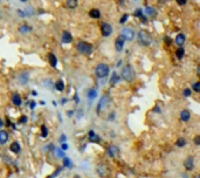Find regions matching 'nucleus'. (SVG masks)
<instances>
[{
	"mask_svg": "<svg viewBox=\"0 0 200 178\" xmlns=\"http://www.w3.org/2000/svg\"><path fill=\"white\" fill-rule=\"evenodd\" d=\"M121 76L127 82H132L136 77V73H135V69L132 68V66L127 64L125 67H123V69L121 71Z\"/></svg>",
	"mask_w": 200,
	"mask_h": 178,
	"instance_id": "f257e3e1",
	"label": "nucleus"
},
{
	"mask_svg": "<svg viewBox=\"0 0 200 178\" xmlns=\"http://www.w3.org/2000/svg\"><path fill=\"white\" fill-rule=\"evenodd\" d=\"M110 73V67L107 63H99L96 68H95V74L98 78H104L109 75Z\"/></svg>",
	"mask_w": 200,
	"mask_h": 178,
	"instance_id": "f03ea898",
	"label": "nucleus"
},
{
	"mask_svg": "<svg viewBox=\"0 0 200 178\" xmlns=\"http://www.w3.org/2000/svg\"><path fill=\"white\" fill-rule=\"evenodd\" d=\"M138 41H139V43H141L142 46L148 47V46H150V45L152 43L153 39H152V36H151V34H150L149 32L142 29V31H139V33H138Z\"/></svg>",
	"mask_w": 200,
	"mask_h": 178,
	"instance_id": "7ed1b4c3",
	"label": "nucleus"
},
{
	"mask_svg": "<svg viewBox=\"0 0 200 178\" xmlns=\"http://www.w3.org/2000/svg\"><path fill=\"white\" fill-rule=\"evenodd\" d=\"M76 48H77V50H78L81 54H83V55H89V54L92 52V46H91L90 43L85 42V41H78Z\"/></svg>",
	"mask_w": 200,
	"mask_h": 178,
	"instance_id": "20e7f679",
	"label": "nucleus"
},
{
	"mask_svg": "<svg viewBox=\"0 0 200 178\" xmlns=\"http://www.w3.org/2000/svg\"><path fill=\"white\" fill-rule=\"evenodd\" d=\"M109 102H110V99L108 95H103L101 99H99L98 103H97V107H96V114H101L108 106H109Z\"/></svg>",
	"mask_w": 200,
	"mask_h": 178,
	"instance_id": "39448f33",
	"label": "nucleus"
},
{
	"mask_svg": "<svg viewBox=\"0 0 200 178\" xmlns=\"http://www.w3.org/2000/svg\"><path fill=\"white\" fill-rule=\"evenodd\" d=\"M96 172L99 177H107L110 174V169L109 166H107V164L104 163H99L97 166H96Z\"/></svg>",
	"mask_w": 200,
	"mask_h": 178,
	"instance_id": "423d86ee",
	"label": "nucleus"
},
{
	"mask_svg": "<svg viewBox=\"0 0 200 178\" xmlns=\"http://www.w3.org/2000/svg\"><path fill=\"white\" fill-rule=\"evenodd\" d=\"M121 35H122L125 40L131 41V40L135 39V31H134L132 28H130V27H125V28L122 29V34H121Z\"/></svg>",
	"mask_w": 200,
	"mask_h": 178,
	"instance_id": "0eeeda50",
	"label": "nucleus"
},
{
	"mask_svg": "<svg viewBox=\"0 0 200 178\" xmlns=\"http://www.w3.org/2000/svg\"><path fill=\"white\" fill-rule=\"evenodd\" d=\"M101 33H102V35L104 38L110 36L113 34V27H111V25L108 24V22H103L101 25Z\"/></svg>",
	"mask_w": 200,
	"mask_h": 178,
	"instance_id": "6e6552de",
	"label": "nucleus"
},
{
	"mask_svg": "<svg viewBox=\"0 0 200 178\" xmlns=\"http://www.w3.org/2000/svg\"><path fill=\"white\" fill-rule=\"evenodd\" d=\"M120 152H121V150H120V148H118V145H116V144H110L109 146H108V149H107V153H108V156L109 157H117L118 155H120Z\"/></svg>",
	"mask_w": 200,
	"mask_h": 178,
	"instance_id": "1a4fd4ad",
	"label": "nucleus"
},
{
	"mask_svg": "<svg viewBox=\"0 0 200 178\" xmlns=\"http://www.w3.org/2000/svg\"><path fill=\"white\" fill-rule=\"evenodd\" d=\"M124 43H125V39L122 36V35H118L115 40V48L117 52H122L123 50V47H124Z\"/></svg>",
	"mask_w": 200,
	"mask_h": 178,
	"instance_id": "9d476101",
	"label": "nucleus"
},
{
	"mask_svg": "<svg viewBox=\"0 0 200 178\" xmlns=\"http://www.w3.org/2000/svg\"><path fill=\"white\" fill-rule=\"evenodd\" d=\"M194 158L192 157V156H190V157H187L185 160H184V167H185V170L186 171H192L193 169H194Z\"/></svg>",
	"mask_w": 200,
	"mask_h": 178,
	"instance_id": "9b49d317",
	"label": "nucleus"
},
{
	"mask_svg": "<svg viewBox=\"0 0 200 178\" xmlns=\"http://www.w3.org/2000/svg\"><path fill=\"white\" fill-rule=\"evenodd\" d=\"M28 81H29V74H28L27 71H22V73L18 76V82H19V84H21V85H26V84L28 83Z\"/></svg>",
	"mask_w": 200,
	"mask_h": 178,
	"instance_id": "f8f14e48",
	"label": "nucleus"
},
{
	"mask_svg": "<svg viewBox=\"0 0 200 178\" xmlns=\"http://www.w3.org/2000/svg\"><path fill=\"white\" fill-rule=\"evenodd\" d=\"M88 139H89V142H91V143H101V137H99L94 130H90L89 132H88Z\"/></svg>",
	"mask_w": 200,
	"mask_h": 178,
	"instance_id": "ddd939ff",
	"label": "nucleus"
},
{
	"mask_svg": "<svg viewBox=\"0 0 200 178\" xmlns=\"http://www.w3.org/2000/svg\"><path fill=\"white\" fill-rule=\"evenodd\" d=\"M8 139H10V134L6 130L1 129V130H0V144H1V145L6 144L8 142Z\"/></svg>",
	"mask_w": 200,
	"mask_h": 178,
	"instance_id": "4468645a",
	"label": "nucleus"
},
{
	"mask_svg": "<svg viewBox=\"0 0 200 178\" xmlns=\"http://www.w3.org/2000/svg\"><path fill=\"white\" fill-rule=\"evenodd\" d=\"M179 116H180V121H183V122H188L191 120V113L187 109L181 110L180 114H179Z\"/></svg>",
	"mask_w": 200,
	"mask_h": 178,
	"instance_id": "2eb2a0df",
	"label": "nucleus"
},
{
	"mask_svg": "<svg viewBox=\"0 0 200 178\" xmlns=\"http://www.w3.org/2000/svg\"><path fill=\"white\" fill-rule=\"evenodd\" d=\"M62 42L63 43H70L71 41H73V35H71V33L70 32H68V31H64L63 33H62Z\"/></svg>",
	"mask_w": 200,
	"mask_h": 178,
	"instance_id": "dca6fc26",
	"label": "nucleus"
},
{
	"mask_svg": "<svg viewBox=\"0 0 200 178\" xmlns=\"http://www.w3.org/2000/svg\"><path fill=\"white\" fill-rule=\"evenodd\" d=\"M12 103L14 106H17V107H20L22 104V99H21V96L18 93H14L12 95Z\"/></svg>",
	"mask_w": 200,
	"mask_h": 178,
	"instance_id": "f3484780",
	"label": "nucleus"
},
{
	"mask_svg": "<svg viewBox=\"0 0 200 178\" xmlns=\"http://www.w3.org/2000/svg\"><path fill=\"white\" fill-rule=\"evenodd\" d=\"M10 151L11 152H13V153H19L20 151H21V145H20V143L19 142H13L11 145H10Z\"/></svg>",
	"mask_w": 200,
	"mask_h": 178,
	"instance_id": "a211bd4d",
	"label": "nucleus"
},
{
	"mask_svg": "<svg viewBox=\"0 0 200 178\" xmlns=\"http://www.w3.org/2000/svg\"><path fill=\"white\" fill-rule=\"evenodd\" d=\"M89 17L92 19H98V18H101V12H99L97 8H91L89 11Z\"/></svg>",
	"mask_w": 200,
	"mask_h": 178,
	"instance_id": "6ab92c4d",
	"label": "nucleus"
},
{
	"mask_svg": "<svg viewBox=\"0 0 200 178\" xmlns=\"http://www.w3.org/2000/svg\"><path fill=\"white\" fill-rule=\"evenodd\" d=\"M185 40H186L185 35L180 33V34H178V35L176 36V40H174V42H176V43H177L178 46H180V47H181V46H183V45L185 43Z\"/></svg>",
	"mask_w": 200,
	"mask_h": 178,
	"instance_id": "aec40b11",
	"label": "nucleus"
},
{
	"mask_svg": "<svg viewBox=\"0 0 200 178\" xmlns=\"http://www.w3.org/2000/svg\"><path fill=\"white\" fill-rule=\"evenodd\" d=\"M48 62H49V64L52 67H56L57 66V59H56V56L53 53H49L48 54Z\"/></svg>",
	"mask_w": 200,
	"mask_h": 178,
	"instance_id": "412c9836",
	"label": "nucleus"
},
{
	"mask_svg": "<svg viewBox=\"0 0 200 178\" xmlns=\"http://www.w3.org/2000/svg\"><path fill=\"white\" fill-rule=\"evenodd\" d=\"M55 89L57 92H60V93H62L63 90H64V82H63V80H57L56 82H55Z\"/></svg>",
	"mask_w": 200,
	"mask_h": 178,
	"instance_id": "4be33fe9",
	"label": "nucleus"
},
{
	"mask_svg": "<svg viewBox=\"0 0 200 178\" xmlns=\"http://www.w3.org/2000/svg\"><path fill=\"white\" fill-rule=\"evenodd\" d=\"M19 32H20L21 34H28V33L32 32V27L28 26V25H21V26L19 27Z\"/></svg>",
	"mask_w": 200,
	"mask_h": 178,
	"instance_id": "5701e85b",
	"label": "nucleus"
},
{
	"mask_svg": "<svg viewBox=\"0 0 200 178\" xmlns=\"http://www.w3.org/2000/svg\"><path fill=\"white\" fill-rule=\"evenodd\" d=\"M87 96L90 101H94L96 97H97V90L96 89H89L88 93H87Z\"/></svg>",
	"mask_w": 200,
	"mask_h": 178,
	"instance_id": "b1692460",
	"label": "nucleus"
},
{
	"mask_svg": "<svg viewBox=\"0 0 200 178\" xmlns=\"http://www.w3.org/2000/svg\"><path fill=\"white\" fill-rule=\"evenodd\" d=\"M184 55H185L184 48H183V47H179V48L176 50V56H177V59H178V60H181V59L184 57Z\"/></svg>",
	"mask_w": 200,
	"mask_h": 178,
	"instance_id": "393cba45",
	"label": "nucleus"
},
{
	"mask_svg": "<svg viewBox=\"0 0 200 178\" xmlns=\"http://www.w3.org/2000/svg\"><path fill=\"white\" fill-rule=\"evenodd\" d=\"M40 131H41V137L42 138H47V136H48V128H47V125L42 124L41 128H40Z\"/></svg>",
	"mask_w": 200,
	"mask_h": 178,
	"instance_id": "a878e982",
	"label": "nucleus"
},
{
	"mask_svg": "<svg viewBox=\"0 0 200 178\" xmlns=\"http://www.w3.org/2000/svg\"><path fill=\"white\" fill-rule=\"evenodd\" d=\"M186 139L184 138V137H179L178 139H177V142H176V145L178 146V148H184L185 145H186Z\"/></svg>",
	"mask_w": 200,
	"mask_h": 178,
	"instance_id": "bb28decb",
	"label": "nucleus"
},
{
	"mask_svg": "<svg viewBox=\"0 0 200 178\" xmlns=\"http://www.w3.org/2000/svg\"><path fill=\"white\" fill-rule=\"evenodd\" d=\"M54 151H55V155H56V157H57V158H64V157H66V156H64V155H66V153H64V151H63V150H61L60 148H55V149H54Z\"/></svg>",
	"mask_w": 200,
	"mask_h": 178,
	"instance_id": "cd10ccee",
	"label": "nucleus"
},
{
	"mask_svg": "<svg viewBox=\"0 0 200 178\" xmlns=\"http://www.w3.org/2000/svg\"><path fill=\"white\" fill-rule=\"evenodd\" d=\"M67 7L68 8H75L76 6H77V0H67Z\"/></svg>",
	"mask_w": 200,
	"mask_h": 178,
	"instance_id": "c85d7f7f",
	"label": "nucleus"
},
{
	"mask_svg": "<svg viewBox=\"0 0 200 178\" xmlns=\"http://www.w3.org/2000/svg\"><path fill=\"white\" fill-rule=\"evenodd\" d=\"M118 80H120V76L117 75V73H113L111 80H110V84H111V85H115V84L118 82Z\"/></svg>",
	"mask_w": 200,
	"mask_h": 178,
	"instance_id": "c756f323",
	"label": "nucleus"
},
{
	"mask_svg": "<svg viewBox=\"0 0 200 178\" xmlns=\"http://www.w3.org/2000/svg\"><path fill=\"white\" fill-rule=\"evenodd\" d=\"M145 13H146L148 15H150V17H155V15H156V10L152 8V7H146V8H145Z\"/></svg>",
	"mask_w": 200,
	"mask_h": 178,
	"instance_id": "7c9ffc66",
	"label": "nucleus"
},
{
	"mask_svg": "<svg viewBox=\"0 0 200 178\" xmlns=\"http://www.w3.org/2000/svg\"><path fill=\"white\" fill-rule=\"evenodd\" d=\"M193 90H194L195 93H199V92H200V82H199V81H197V82L193 83Z\"/></svg>",
	"mask_w": 200,
	"mask_h": 178,
	"instance_id": "2f4dec72",
	"label": "nucleus"
},
{
	"mask_svg": "<svg viewBox=\"0 0 200 178\" xmlns=\"http://www.w3.org/2000/svg\"><path fill=\"white\" fill-rule=\"evenodd\" d=\"M183 95H184L185 97H190V96L192 95V90H191L190 88H185L184 92H183Z\"/></svg>",
	"mask_w": 200,
	"mask_h": 178,
	"instance_id": "473e14b6",
	"label": "nucleus"
},
{
	"mask_svg": "<svg viewBox=\"0 0 200 178\" xmlns=\"http://www.w3.org/2000/svg\"><path fill=\"white\" fill-rule=\"evenodd\" d=\"M27 121H28V117H27L26 115H22V116H20V118H19V123H21V124L27 123Z\"/></svg>",
	"mask_w": 200,
	"mask_h": 178,
	"instance_id": "72a5a7b5",
	"label": "nucleus"
},
{
	"mask_svg": "<svg viewBox=\"0 0 200 178\" xmlns=\"http://www.w3.org/2000/svg\"><path fill=\"white\" fill-rule=\"evenodd\" d=\"M63 164H64V166H71V160L68 158V157H64L63 158Z\"/></svg>",
	"mask_w": 200,
	"mask_h": 178,
	"instance_id": "f704fd0d",
	"label": "nucleus"
},
{
	"mask_svg": "<svg viewBox=\"0 0 200 178\" xmlns=\"http://www.w3.org/2000/svg\"><path fill=\"white\" fill-rule=\"evenodd\" d=\"M128 18H129V14H124V15L121 18V20H120V24H121V25H124V24L127 22Z\"/></svg>",
	"mask_w": 200,
	"mask_h": 178,
	"instance_id": "c9c22d12",
	"label": "nucleus"
},
{
	"mask_svg": "<svg viewBox=\"0 0 200 178\" xmlns=\"http://www.w3.org/2000/svg\"><path fill=\"white\" fill-rule=\"evenodd\" d=\"M60 172H61V169H57V170H56V171H55V172H54L52 176H48L47 178H55V177H56V176H57Z\"/></svg>",
	"mask_w": 200,
	"mask_h": 178,
	"instance_id": "e433bc0d",
	"label": "nucleus"
},
{
	"mask_svg": "<svg viewBox=\"0 0 200 178\" xmlns=\"http://www.w3.org/2000/svg\"><path fill=\"white\" fill-rule=\"evenodd\" d=\"M194 144H195V145H200V136H199V135H197V136L194 137Z\"/></svg>",
	"mask_w": 200,
	"mask_h": 178,
	"instance_id": "4c0bfd02",
	"label": "nucleus"
},
{
	"mask_svg": "<svg viewBox=\"0 0 200 178\" xmlns=\"http://www.w3.org/2000/svg\"><path fill=\"white\" fill-rule=\"evenodd\" d=\"M35 107H36V102H35V101H32V102L29 103V109H31V110H34Z\"/></svg>",
	"mask_w": 200,
	"mask_h": 178,
	"instance_id": "58836bf2",
	"label": "nucleus"
},
{
	"mask_svg": "<svg viewBox=\"0 0 200 178\" xmlns=\"http://www.w3.org/2000/svg\"><path fill=\"white\" fill-rule=\"evenodd\" d=\"M153 113H157V114H160V113H162V109L159 108V106H155V108H153Z\"/></svg>",
	"mask_w": 200,
	"mask_h": 178,
	"instance_id": "ea45409f",
	"label": "nucleus"
},
{
	"mask_svg": "<svg viewBox=\"0 0 200 178\" xmlns=\"http://www.w3.org/2000/svg\"><path fill=\"white\" fill-rule=\"evenodd\" d=\"M68 148H69V146H68V144H67V143H62V144H61V146H60V149H61V150H63V151H66Z\"/></svg>",
	"mask_w": 200,
	"mask_h": 178,
	"instance_id": "a19ab883",
	"label": "nucleus"
},
{
	"mask_svg": "<svg viewBox=\"0 0 200 178\" xmlns=\"http://www.w3.org/2000/svg\"><path fill=\"white\" fill-rule=\"evenodd\" d=\"M142 13H143V11H142V10H137V11H136V12L134 13V15H135V17H138V18H139V17L142 15Z\"/></svg>",
	"mask_w": 200,
	"mask_h": 178,
	"instance_id": "79ce46f5",
	"label": "nucleus"
},
{
	"mask_svg": "<svg viewBox=\"0 0 200 178\" xmlns=\"http://www.w3.org/2000/svg\"><path fill=\"white\" fill-rule=\"evenodd\" d=\"M115 115H116V113L115 111H113V113H110V115H109V121H114L115 120Z\"/></svg>",
	"mask_w": 200,
	"mask_h": 178,
	"instance_id": "37998d69",
	"label": "nucleus"
},
{
	"mask_svg": "<svg viewBox=\"0 0 200 178\" xmlns=\"http://www.w3.org/2000/svg\"><path fill=\"white\" fill-rule=\"evenodd\" d=\"M186 3H187V0H177V4H178V5H180V6L185 5Z\"/></svg>",
	"mask_w": 200,
	"mask_h": 178,
	"instance_id": "c03bdc74",
	"label": "nucleus"
},
{
	"mask_svg": "<svg viewBox=\"0 0 200 178\" xmlns=\"http://www.w3.org/2000/svg\"><path fill=\"white\" fill-rule=\"evenodd\" d=\"M139 19H141V21L143 22V24H146V21H148V19H146V17H144L143 14L139 17Z\"/></svg>",
	"mask_w": 200,
	"mask_h": 178,
	"instance_id": "a18cd8bd",
	"label": "nucleus"
},
{
	"mask_svg": "<svg viewBox=\"0 0 200 178\" xmlns=\"http://www.w3.org/2000/svg\"><path fill=\"white\" fill-rule=\"evenodd\" d=\"M165 41H166L167 45H171V43H172V40H171L169 36H165Z\"/></svg>",
	"mask_w": 200,
	"mask_h": 178,
	"instance_id": "49530a36",
	"label": "nucleus"
},
{
	"mask_svg": "<svg viewBox=\"0 0 200 178\" xmlns=\"http://www.w3.org/2000/svg\"><path fill=\"white\" fill-rule=\"evenodd\" d=\"M66 139H67V137H66V135H62V136H61V139H60V141H61L62 143H64V141H66Z\"/></svg>",
	"mask_w": 200,
	"mask_h": 178,
	"instance_id": "de8ad7c7",
	"label": "nucleus"
},
{
	"mask_svg": "<svg viewBox=\"0 0 200 178\" xmlns=\"http://www.w3.org/2000/svg\"><path fill=\"white\" fill-rule=\"evenodd\" d=\"M5 125V123H4V121L1 120V118H0V130H1V128Z\"/></svg>",
	"mask_w": 200,
	"mask_h": 178,
	"instance_id": "09e8293b",
	"label": "nucleus"
},
{
	"mask_svg": "<svg viewBox=\"0 0 200 178\" xmlns=\"http://www.w3.org/2000/svg\"><path fill=\"white\" fill-rule=\"evenodd\" d=\"M74 99H75V102H76V103H77V102H80V99H78V96H77L76 94H75V96H74Z\"/></svg>",
	"mask_w": 200,
	"mask_h": 178,
	"instance_id": "8fccbe9b",
	"label": "nucleus"
},
{
	"mask_svg": "<svg viewBox=\"0 0 200 178\" xmlns=\"http://www.w3.org/2000/svg\"><path fill=\"white\" fill-rule=\"evenodd\" d=\"M73 114H74V111H68V113H67L68 116H73Z\"/></svg>",
	"mask_w": 200,
	"mask_h": 178,
	"instance_id": "3c124183",
	"label": "nucleus"
},
{
	"mask_svg": "<svg viewBox=\"0 0 200 178\" xmlns=\"http://www.w3.org/2000/svg\"><path fill=\"white\" fill-rule=\"evenodd\" d=\"M20 1H21V3H26V1H27V0H20Z\"/></svg>",
	"mask_w": 200,
	"mask_h": 178,
	"instance_id": "603ef678",
	"label": "nucleus"
},
{
	"mask_svg": "<svg viewBox=\"0 0 200 178\" xmlns=\"http://www.w3.org/2000/svg\"><path fill=\"white\" fill-rule=\"evenodd\" d=\"M74 178H81V177H80V176H77V174H76V176H75V177H74Z\"/></svg>",
	"mask_w": 200,
	"mask_h": 178,
	"instance_id": "864d4df0",
	"label": "nucleus"
},
{
	"mask_svg": "<svg viewBox=\"0 0 200 178\" xmlns=\"http://www.w3.org/2000/svg\"><path fill=\"white\" fill-rule=\"evenodd\" d=\"M162 1H165V0H159V3H162Z\"/></svg>",
	"mask_w": 200,
	"mask_h": 178,
	"instance_id": "5fc2aeb1",
	"label": "nucleus"
}]
</instances>
